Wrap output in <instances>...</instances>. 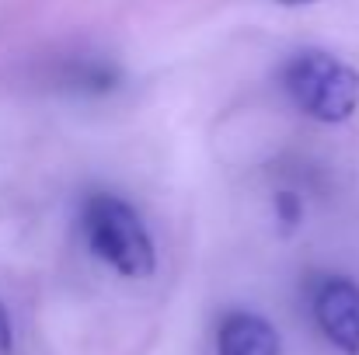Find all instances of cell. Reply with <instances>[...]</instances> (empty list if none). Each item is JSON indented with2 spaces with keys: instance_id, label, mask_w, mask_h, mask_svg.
<instances>
[{
  "instance_id": "8992f818",
  "label": "cell",
  "mask_w": 359,
  "mask_h": 355,
  "mask_svg": "<svg viewBox=\"0 0 359 355\" xmlns=\"http://www.w3.org/2000/svg\"><path fill=\"white\" fill-rule=\"evenodd\" d=\"M283 4H311V0H283Z\"/></svg>"
},
{
  "instance_id": "5b68a950",
  "label": "cell",
  "mask_w": 359,
  "mask_h": 355,
  "mask_svg": "<svg viewBox=\"0 0 359 355\" xmlns=\"http://www.w3.org/2000/svg\"><path fill=\"white\" fill-rule=\"evenodd\" d=\"M14 345V331H11V317H7V307L0 303V352H11Z\"/></svg>"
},
{
  "instance_id": "3957f363",
  "label": "cell",
  "mask_w": 359,
  "mask_h": 355,
  "mask_svg": "<svg viewBox=\"0 0 359 355\" xmlns=\"http://www.w3.org/2000/svg\"><path fill=\"white\" fill-rule=\"evenodd\" d=\"M314 317L325 338L346 355H359V286L349 279H325L314 293Z\"/></svg>"
},
{
  "instance_id": "6da1fadb",
  "label": "cell",
  "mask_w": 359,
  "mask_h": 355,
  "mask_svg": "<svg viewBox=\"0 0 359 355\" xmlns=\"http://www.w3.org/2000/svg\"><path fill=\"white\" fill-rule=\"evenodd\" d=\"M283 88L304 116L318 122H346L359 105V74L332 53H297L283 70Z\"/></svg>"
},
{
  "instance_id": "277c9868",
  "label": "cell",
  "mask_w": 359,
  "mask_h": 355,
  "mask_svg": "<svg viewBox=\"0 0 359 355\" xmlns=\"http://www.w3.org/2000/svg\"><path fill=\"white\" fill-rule=\"evenodd\" d=\"M217 355H279V335L258 314H231L217 331Z\"/></svg>"
},
{
  "instance_id": "7a4b0ae2",
  "label": "cell",
  "mask_w": 359,
  "mask_h": 355,
  "mask_svg": "<svg viewBox=\"0 0 359 355\" xmlns=\"http://www.w3.org/2000/svg\"><path fill=\"white\" fill-rule=\"evenodd\" d=\"M84 237L91 251L129 279H147L157 265L154 240L147 234L143 220L129 202L116 195H95L84 206Z\"/></svg>"
}]
</instances>
